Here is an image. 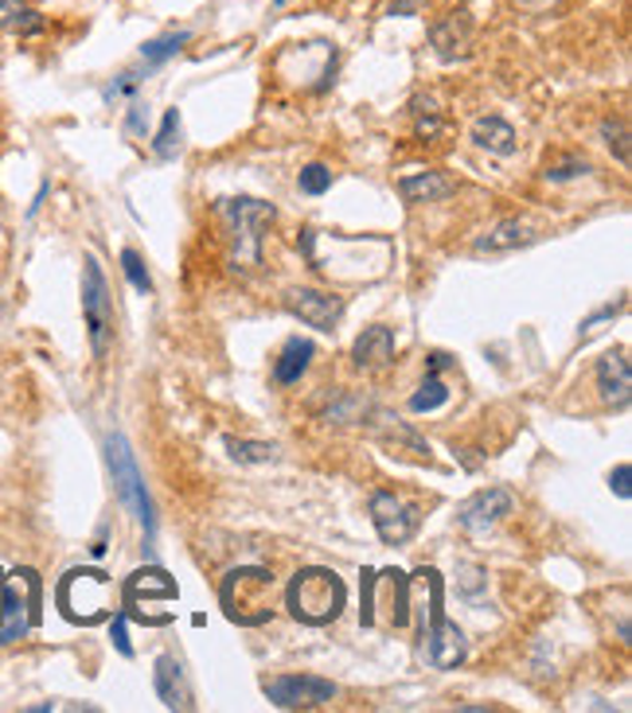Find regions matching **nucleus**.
I'll list each match as a JSON object with an SVG mask.
<instances>
[{
    "instance_id": "2eb2a0df",
    "label": "nucleus",
    "mask_w": 632,
    "mask_h": 713,
    "mask_svg": "<svg viewBox=\"0 0 632 713\" xmlns=\"http://www.w3.org/2000/svg\"><path fill=\"white\" fill-rule=\"evenodd\" d=\"M430 48L438 59H445V63H457V59L469 56L472 48V20L469 12H445V17H438L430 24Z\"/></svg>"
},
{
    "instance_id": "423d86ee",
    "label": "nucleus",
    "mask_w": 632,
    "mask_h": 713,
    "mask_svg": "<svg viewBox=\"0 0 632 713\" xmlns=\"http://www.w3.org/2000/svg\"><path fill=\"white\" fill-rule=\"evenodd\" d=\"M363 593V627H407L410 624V581L399 570H363L360 578Z\"/></svg>"
},
{
    "instance_id": "9b49d317",
    "label": "nucleus",
    "mask_w": 632,
    "mask_h": 713,
    "mask_svg": "<svg viewBox=\"0 0 632 713\" xmlns=\"http://www.w3.org/2000/svg\"><path fill=\"white\" fill-rule=\"evenodd\" d=\"M262 690L278 710H321L340 694L337 682L317 679V674H281V679L265 682Z\"/></svg>"
},
{
    "instance_id": "39448f33",
    "label": "nucleus",
    "mask_w": 632,
    "mask_h": 713,
    "mask_svg": "<svg viewBox=\"0 0 632 713\" xmlns=\"http://www.w3.org/2000/svg\"><path fill=\"white\" fill-rule=\"evenodd\" d=\"M59 612L71 624L94 627L113 616V585L102 570H71L59 581Z\"/></svg>"
},
{
    "instance_id": "aec40b11",
    "label": "nucleus",
    "mask_w": 632,
    "mask_h": 713,
    "mask_svg": "<svg viewBox=\"0 0 632 713\" xmlns=\"http://www.w3.org/2000/svg\"><path fill=\"white\" fill-rule=\"evenodd\" d=\"M528 242H535V234H531L528 222L504 219V222H496L484 238H476V254H504V250H520V247H528Z\"/></svg>"
},
{
    "instance_id": "e433bc0d",
    "label": "nucleus",
    "mask_w": 632,
    "mask_h": 713,
    "mask_svg": "<svg viewBox=\"0 0 632 713\" xmlns=\"http://www.w3.org/2000/svg\"><path fill=\"white\" fill-rule=\"evenodd\" d=\"M616 312H621V304H616V309H613V304H609V309H601L598 317H590V320H585V324H582V332H590V328H598L601 320H613Z\"/></svg>"
},
{
    "instance_id": "f3484780",
    "label": "nucleus",
    "mask_w": 632,
    "mask_h": 713,
    "mask_svg": "<svg viewBox=\"0 0 632 713\" xmlns=\"http://www.w3.org/2000/svg\"><path fill=\"white\" fill-rule=\"evenodd\" d=\"M152 686H157V697H161L169 710H195L192 702V686H188L184 666L177 663L172 655H161L152 663Z\"/></svg>"
},
{
    "instance_id": "58836bf2",
    "label": "nucleus",
    "mask_w": 632,
    "mask_h": 713,
    "mask_svg": "<svg viewBox=\"0 0 632 713\" xmlns=\"http://www.w3.org/2000/svg\"><path fill=\"white\" fill-rule=\"evenodd\" d=\"M449 363H453V359H449L445 351H433V355H430V366H425V371H445Z\"/></svg>"
},
{
    "instance_id": "4c0bfd02",
    "label": "nucleus",
    "mask_w": 632,
    "mask_h": 713,
    "mask_svg": "<svg viewBox=\"0 0 632 713\" xmlns=\"http://www.w3.org/2000/svg\"><path fill=\"white\" fill-rule=\"evenodd\" d=\"M422 4H430V0H399V4H391L394 17H407V12H418Z\"/></svg>"
},
{
    "instance_id": "f8f14e48",
    "label": "nucleus",
    "mask_w": 632,
    "mask_h": 713,
    "mask_svg": "<svg viewBox=\"0 0 632 713\" xmlns=\"http://www.w3.org/2000/svg\"><path fill=\"white\" fill-rule=\"evenodd\" d=\"M368 508H371L375 534L387 542V546H407V542L418 534V526H422V511L391 492H375Z\"/></svg>"
},
{
    "instance_id": "c85d7f7f",
    "label": "nucleus",
    "mask_w": 632,
    "mask_h": 713,
    "mask_svg": "<svg viewBox=\"0 0 632 713\" xmlns=\"http://www.w3.org/2000/svg\"><path fill=\"white\" fill-rule=\"evenodd\" d=\"M121 273H126V281L141 297L152 293V278H149V270H144V262H141V254H137V250H121Z\"/></svg>"
},
{
    "instance_id": "412c9836",
    "label": "nucleus",
    "mask_w": 632,
    "mask_h": 713,
    "mask_svg": "<svg viewBox=\"0 0 632 713\" xmlns=\"http://www.w3.org/2000/svg\"><path fill=\"white\" fill-rule=\"evenodd\" d=\"M399 195L407 199V203H438V199L453 195V183L441 172H414L399 180Z\"/></svg>"
},
{
    "instance_id": "2f4dec72",
    "label": "nucleus",
    "mask_w": 632,
    "mask_h": 713,
    "mask_svg": "<svg viewBox=\"0 0 632 713\" xmlns=\"http://www.w3.org/2000/svg\"><path fill=\"white\" fill-rule=\"evenodd\" d=\"M590 172H593V168H590V160H585V157H566V160H559V164L546 168V180L566 183V180H578V175H590Z\"/></svg>"
},
{
    "instance_id": "a878e982",
    "label": "nucleus",
    "mask_w": 632,
    "mask_h": 713,
    "mask_svg": "<svg viewBox=\"0 0 632 713\" xmlns=\"http://www.w3.org/2000/svg\"><path fill=\"white\" fill-rule=\"evenodd\" d=\"M227 452H231V460H239V464H270V460H278V444L270 441H247V436H227Z\"/></svg>"
},
{
    "instance_id": "4468645a",
    "label": "nucleus",
    "mask_w": 632,
    "mask_h": 713,
    "mask_svg": "<svg viewBox=\"0 0 632 713\" xmlns=\"http://www.w3.org/2000/svg\"><path fill=\"white\" fill-rule=\"evenodd\" d=\"M285 309L293 312L301 324L317 328V332H332L344 317V297L321 293V289H293L285 297Z\"/></svg>"
},
{
    "instance_id": "ea45409f",
    "label": "nucleus",
    "mask_w": 632,
    "mask_h": 713,
    "mask_svg": "<svg viewBox=\"0 0 632 713\" xmlns=\"http://www.w3.org/2000/svg\"><path fill=\"white\" fill-rule=\"evenodd\" d=\"M48 191H51V183H40V195H36V203H32V207H28V219H32V214H36V211H40V207H43V199H48Z\"/></svg>"
},
{
    "instance_id": "20e7f679",
    "label": "nucleus",
    "mask_w": 632,
    "mask_h": 713,
    "mask_svg": "<svg viewBox=\"0 0 632 713\" xmlns=\"http://www.w3.org/2000/svg\"><path fill=\"white\" fill-rule=\"evenodd\" d=\"M106 464H110V475H113V495L121 500V508L133 511V519L144 531V546H152V539H157V515H152V500L149 492H144L133 449H129V441L121 433L106 436Z\"/></svg>"
},
{
    "instance_id": "ddd939ff",
    "label": "nucleus",
    "mask_w": 632,
    "mask_h": 713,
    "mask_svg": "<svg viewBox=\"0 0 632 713\" xmlns=\"http://www.w3.org/2000/svg\"><path fill=\"white\" fill-rule=\"evenodd\" d=\"M515 511V500L508 488H484V492L469 495L457 508V526L469 534H489L492 526H500Z\"/></svg>"
},
{
    "instance_id": "0eeeda50",
    "label": "nucleus",
    "mask_w": 632,
    "mask_h": 713,
    "mask_svg": "<svg viewBox=\"0 0 632 713\" xmlns=\"http://www.w3.org/2000/svg\"><path fill=\"white\" fill-rule=\"evenodd\" d=\"M219 211L231 222V265H262V234L273 219H278V207L262 203V199H223Z\"/></svg>"
},
{
    "instance_id": "f03ea898",
    "label": "nucleus",
    "mask_w": 632,
    "mask_h": 713,
    "mask_svg": "<svg viewBox=\"0 0 632 713\" xmlns=\"http://www.w3.org/2000/svg\"><path fill=\"white\" fill-rule=\"evenodd\" d=\"M422 589L430 593V624L422 620V659L433 666V671H457L469 655V640L464 632L445 616V585H441V573L438 570H422L418 573Z\"/></svg>"
},
{
    "instance_id": "6e6552de",
    "label": "nucleus",
    "mask_w": 632,
    "mask_h": 713,
    "mask_svg": "<svg viewBox=\"0 0 632 713\" xmlns=\"http://www.w3.org/2000/svg\"><path fill=\"white\" fill-rule=\"evenodd\" d=\"M40 624V578L36 570L0 573V643L24 640Z\"/></svg>"
},
{
    "instance_id": "f257e3e1",
    "label": "nucleus",
    "mask_w": 632,
    "mask_h": 713,
    "mask_svg": "<svg viewBox=\"0 0 632 713\" xmlns=\"http://www.w3.org/2000/svg\"><path fill=\"white\" fill-rule=\"evenodd\" d=\"M348 604V589L344 581L337 578L324 565H309V570H297L285 585V609L293 620L309 627H324L337 624L340 612Z\"/></svg>"
},
{
    "instance_id": "1a4fd4ad",
    "label": "nucleus",
    "mask_w": 632,
    "mask_h": 713,
    "mask_svg": "<svg viewBox=\"0 0 632 713\" xmlns=\"http://www.w3.org/2000/svg\"><path fill=\"white\" fill-rule=\"evenodd\" d=\"M82 320H87L94 359H106L113 348V297L94 254H87V262H82Z\"/></svg>"
},
{
    "instance_id": "6ab92c4d",
    "label": "nucleus",
    "mask_w": 632,
    "mask_h": 713,
    "mask_svg": "<svg viewBox=\"0 0 632 713\" xmlns=\"http://www.w3.org/2000/svg\"><path fill=\"white\" fill-rule=\"evenodd\" d=\"M472 144L492 157H512L515 152V129L508 125L500 113H484V118L472 121Z\"/></svg>"
},
{
    "instance_id": "c9c22d12",
    "label": "nucleus",
    "mask_w": 632,
    "mask_h": 713,
    "mask_svg": "<svg viewBox=\"0 0 632 713\" xmlns=\"http://www.w3.org/2000/svg\"><path fill=\"white\" fill-rule=\"evenodd\" d=\"M629 480H632V468H629V464H616L613 475H609V488H613V492L621 495V500H629V495H632Z\"/></svg>"
},
{
    "instance_id": "7c9ffc66",
    "label": "nucleus",
    "mask_w": 632,
    "mask_h": 713,
    "mask_svg": "<svg viewBox=\"0 0 632 713\" xmlns=\"http://www.w3.org/2000/svg\"><path fill=\"white\" fill-rule=\"evenodd\" d=\"M144 74H152V67H149V63H144V71H121L118 79H113L110 87L102 90V102H110V106H113V102H121V98H126V94H133V90L141 87Z\"/></svg>"
},
{
    "instance_id": "9d476101",
    "label": "nucleus",
    "mask_w": 632,
    "mask_h": 713,
    "mask_svg": "<svg viewBox=\"0 0 632 713\" xmlns=\"http://www.w3.org/2000/svg\"><path fill=\"white\" fill-rule=\"evenodd\" d=\"M180 589L177 581L169 578L164 570H137L126 578V585H121V612H126V620H137V624L144 627H157V620L144 612V604L149 601H177Z\"/></svg>"
},
{
    "instance_id": "7ed1b4c3",
    "label": "nucleus",
    "mask_w": 632,
    "mask_h": 713,
    "mask_svg": "<svg viewBox=\"0 0 632 713\" xmlns=\"http://www.w3.org/2000/svg\"><path fill=\"white\" fill-rule=\"evenodd\" d=\"M270 593H273L270 570H262V565H239V570L227 573L223 585H219V604H223L231 624L258 627L273 616Z\"/></svg>"
},
{
    "instance_id": "c756f323",
    "label": "nucleus",
    "mask_w": 632,
    "mask_h": 713,
    "mask_svg": "<svg viewBox=\"0 0 632 713\" xmlns=\"http://www.w3.org/2000/svg\"><path fill=\"white\" fill-rule=\"evenodd\" d=\"M297 188H301V195H324L332 188V172L324 164H304L297 175Z\"/></svg>"
},
{
    "instance_id": "4be33fe9",
    "label": "nucleus",
    "mask_w": 632,
    "mask_h": 713,
    "mask_svg": "<svg viewBox=\"0 0 632 713\" xmlns=\"http://www.w3.org/2000/svg\"><path fill=\"white\" fill-rule=\"evenodd\" d=\"M312 355H317L312 340H289L285 348H281L278 363H273V382H278V386H293V382H301V374L309 371Z\"/></svg>"
},
{
    "instance_id": "b1692460",
    "label": "nucleus",
    "mask_w": 632,
    "mask_h": 713,
    "mask_svg": "<svg viewBox=\"0 0 632 713\" xmlns=\"http://www.w3.org/2000/svg\"><path fill=\"white\" fill-rule=\"evenodd\" d=\"M184 43H192V32L188 28H180V32H164V36H157V40H149V43H141V63H149L152 71L161 63H169L172 56H177Z\"/></svg>"
},
{
    "instance_id": "72a5a7b5",
    "label": "nucleus",
    "mask_w": 632,
    "mask_h": 713,
    "mask_svg": "<svg viewBox=\"0 0 632 713\" xmlns=\"http://www.w3.org/2000/svg\"><path fill=\"white\" fill-rule=\"evenodd\" d=\"M126 133L129 137H144V133H149V106H144V102H129Z\"/></svg>"
},
{
    "instance_id": "f704fd0d",
    "label": "nucleus",
    "mask_w": 632,
    "mask_h": 713,
    "mask_svg": "<svg viewBox=\"0 0 632 713\" xmlns=\"http://www.w3.org/2000/svg\"><path fill=\"white\" fill-rule=\"evenodd\" d=\"M110 635H113V647H118L126 659H133V643H129V635H126V612H118V616H113Z\"/></svg>"
},
{
    "instance_id": "bb28decb",
    "label": "nucleus",
    "mask_w": 632,
    "mask_h": 713,
    "mask_svg": "<svg viewBox=\"0 0 632 713\" xmlns=\"http://www.w3.org/2000/svg\"><path fill=\"white\" fill-rule=\"evenodd\" d=\"M180 144H184V121H180V110H169L161 121V133L152 141V152L161 160H172L180 152Z\"/></svg>"
},
{
    "instance_id": "5701e85b",
    "label": "nucleus",
    "mask_w": 632,
    "mask_h": 713,
    "mask_svg": "<svg viewBox=\"0 0 632 713\" xmlns=\"http://www.w3.org/2000/svg\"><path fill=\"white\" fill-rule=\"evenodd\" d=\"M0 28L4 32H17V36H36L43 32V17L20 0H0Z\"/></svg>"
},
{
    "instance_id": "cd10ccee",
    "label": "nucleus",
    "mask_w": 632,
    "mask_h": 713,
    "mask_svg": "<svg viewBox=\"0 0 632 713\" xmlns=\"http://www.w3.org/2000/svg\"><path fill=\"white\" fill-rule=\"evenodd\" d=\"M601 137H605V144H609V152L616 157V164L621 168H629V125H624L621 118L616 121H601Z\"/></svg>"
},
{
    "instance_id": "a211bd4d",
    "label": "nucleus",
    "mask_w": 632,
    "mask_h": 713,
    "mask_svg": "<svg viewBox=\"0 0 632 713\" xmlns=\"http://www.w3.org/2000/svg\"><path fill=\"white\" fill-rule=\"evenodd\" d=\"M352 363L360 371H383L394 363V332L387 324L363 328V335L352 343Z\"/></svg>"
},
{
    "instance_id": "a19ab883",
    "label": "nucleus",
    "mask_w": 632,
    "mask_h": 713,
    "mask_svg": "<svg viewBox=\"0 0 632 713\" xmlns=\"http://www.w3.org/2000/svg\"><path fill=\"white\" fill-rule=\"evenodd\" d=\"M273 4H285V0H273Z\"/></svg>"
},
{
    "instance_id": "473e14b6",
    "label": "nucleus",
    "mask_w": 632,
    "mask_h": 713,
    "mask_svg": "<svg viewBox=\"0 0 632 713\" xmlns=\"http://www.w3.org/2000/svg\"><path fill=\"white\" fill-rule=\"evenodd\" d=\"M457 570L464 573V581H461L464 596H469L472 604H481L484 589H489V573H484L481 565H472V562H461V565H457Z\"/></svg>"
},
{
    "instance_id": "393cba45",
    "label": "nucleus",
    "mask_w": 632,
    "mask_h": 713,
    "mask_svg": "<svg viewBox=\"0 0 632 713\" xmlns=\"http://www.w3.org/2000/svg\"><path fill=\"white\" fill-rule=\"evenodd\" d=\"M449 402V386L441 382V371H425L422 386L410 394V413H433Z\"/></svg>"
},
{
    "instance_id": "dca6fc26",
    "label": "nucleus",
    "mask_w": 632,
    "mask_h": 713,
    "mask_svg": "<svg viewBox=\"0 0 632 713\" xmlns=\"http://www.w3.org/2000/svg\"><path fill=\"white\" fill-rule=\"evenodd\" d=\"M598 394L605 405H616L624 410L632 398V363H629V351L616 348V351H605L598 359Z\"/></svg>"
}]
</instances>
